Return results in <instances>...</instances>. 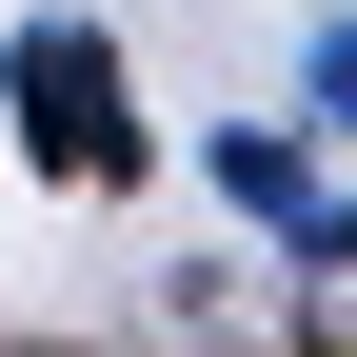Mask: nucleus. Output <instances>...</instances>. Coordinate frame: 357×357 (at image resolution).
Listing matches in <instances>:
<instances>
[{
	"mask_svg": "<svg viewBox=\"0 0 357 357\" xmlns=\"http://www.w3.org/2000/svg\"><path fill=\"white\" fill-rule=\"evenodd\" d=\"M0 100H20V159L40 178H139V100H119V40L100 20H20Z\"/></svg>",
	"mask_w": 357,
	"mask_h": 357,
	"instance_id": "nucleus-1",
	"label": "nucleus"
},
{
	"mask_svg": "<svg viewBox=\"0 0 357 357\" xmlns=\"http://www.w3.org/2000/svg\"><path fill=\"white\" fill-rule=\"evenodd\" d=\"M218 199H238V218H278V258H298V278H337V258H357V218L318 199V159H298L278 119H218Z\"/></svg>",
	"mask_w": 357,
	"mask_h": 357,
	"instance_id": "nucleus-2",
	"label": "nucleus"
}]
</instances>
